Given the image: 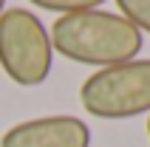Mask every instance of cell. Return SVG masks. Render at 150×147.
Listing matches in <instances>:
<instances>
[{"label":"cell","instance_id":"1","mask_svg":"<svg viewBox=\"0 0 150 147\" xmlns=\"http://www.w3.org/2000/svg\"><path fill=\"white\" fill-rule=\"evenodd\" d=\"M51 45L59 57L82 65L110 68L130 62L142 54L144 34L116 11H74L62 14L51 25Z\"/></svg>","mask_w":150,"mask_h":147},{"label":"cell","instance_id":"6","mask_svg":"<svg viewBox=\"0 0 150 147\" xmlns=\"http://www.w3.org/2000/svg\"><path fill=\"white\" fill-rule=\"evenodd\" d=\"M37 8H45V11H59L62 14H74V11H91V8H99L105 0H28Z\"/></svg>","mask_w":150,"mask_h":147},{"label":"cell","instance_id":"2","mask_svg":"<svg viewBox=\"0 0 150 147\" xmlns=\"http://www.w3.org/2000/svg\"><path fill=\"white\" fill-rule=\"evenodd\" d=\"M54 45L34 11L6 8L0 14V68L14 85L34 88L51 74Z\"/></svg>","mask_w":150,"mask_h":147},{"label":"cell","instance_id":"8","mask_svg":"<svg viewBox=\"0 0 150 147\" xmlns=\"http://www.w3.org/2000/svg\"><path fill=\"white\" fill-rule=\"evenodd\" d=\"M147 139H150V119H147Z\"/></svg>","mask_w":150,"mask_h":147},{"label":"cell","instance_id":"7","mask_svg":"<svg viewBox=\"0 0 150 147\" xmlns=\"http://www.w3.org/2000/svg\"><path fill=\"white\" fill-rule=\"evenodd\" d=\"M3 6H6V0H0V14H3V11H6V8H3Z\"/></svg>","mask_w":150,"mask_h":147},{"label":"cell","instance_id":"3","mask_svg":"<svg viewBox=\"0 0 150 147\" xmlns=\"http://www.w3.org/2000/svg\"><path fill=\"white\" fill-rule=\"evenodd\" d=\"M85 113L96 119H133L150 113V59L93 71L79 88Z\"/></svg>","mask_w":150,"mask_h":147},{"label":"cell","instance_id":"4","mask_svg":"<svg viewBox=\"0 0 150 147\" xmlns=\"http://www.w3.org/2000/svg\"><path fill=\"white\" fill-rule=\"evenodd\" d=\"M0 147H91V127L76 116H40L8 127Z\"/></svg>","mask_w":150,"mask_h":147},{"label":"cell","instance_id":"5","mask_svg":"<svg viewBox=\"0 0 150 147\" xmlns=\"http://www.w3.org/2000/svg\"><path fill=\"white\" fill-rule=\"evenodd\" d=\"M119 14L133 23L142 34H150V0H116Z\"/></svg>","mask_w":150,"mask_h":147}]
</instances>
